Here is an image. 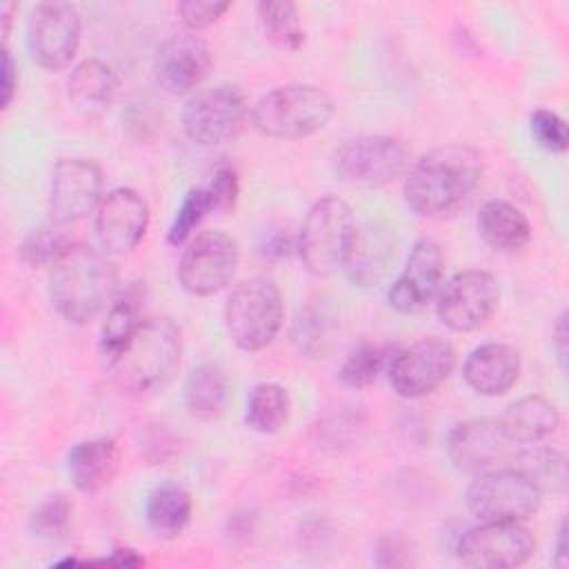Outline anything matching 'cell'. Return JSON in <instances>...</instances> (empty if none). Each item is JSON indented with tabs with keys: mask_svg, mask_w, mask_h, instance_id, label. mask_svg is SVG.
<instances>
[{
	"mask_svg": "<svg viewBox=\"0 0 569 569\" xmlns=\"http://www.w3.org/2000/svg\"><path fill=\"white\" fill-rule=\"evenodd\" d=\"M482 178V158L473 147L445 144L425 153L405 178V202L420 216L456 213Z\"/></svg>",
	"mask_w": 569,
	"mask_h": 569,
	"instance_id": "6da1fadb",
	"label": "cell"
},
{
	"mask_svg": "<svg viewBox=\"0 0 569 569\" xmlns=\"http://www.w3.org/2000/svg\"><path fill=\"white\" fill-rule=\"evenodd\" d=\"M118 273L102 249L73 242L49 267V300L69 322L93 320L111 300Z\"/></svg>",
	"mask_w": 569,
	"mask_h": 569,
	"instance_id": "7a4b0ae2",
	"label": "cell"
},
{
	"mask_svg": "<svg viewBox=\"0 0 569 569\" xmlns=\"http://www.w3.org/2000/svg\"><path fill=\"white\" fill-rule=\"evenodd\" d=\"M182 356L180 329L171 318H144L131 340L107 365L113 385L127 396H153L176 376Z\"/></svg>",
	"mask_w": 569,
	"mask_h": 569,
	"instance_id": "3957f363",
	"label": "cell"
},
{
	"mask_svg": "<svg viewBox=\"0 0 569 569\" xmlns=\"http://www.w3.org/2000/svg\"><path fill=\"white\" fill-rule=\"evenodd\" d=\"M333 116L331 96L316 84H284L251 107V124L269 136L298 140L318 133Z\"/></svg>",
	"mask_w": 569,
	"mask_h": 569,
	"instance_id": "277c9868",
	"label": "cell"
},
{
	"mask_svg": "<svg viewBox=\"0 0 569 569\" xmlns=\"http://www.w3.org/2000/svg\"><path fill=\"white\" fill-rule=\"evenodd\" d=\"M282 325V296L273 280L253 276L240 280L224 305V327L242 351L264 349Z\"/></svg>",
	"mask_w": 569,
	"mask_h": 569,
	"instance_id": "5b68a950",
	"label": "cell"
},
{
	"mask_svg": "<svg viewBox=\"0 0 569 569\" xmlns=\"http://www.w3.org/2000/svg\"><path fill=\"white\" fill-rule=\"evenodd\" d=\"M353 227V216L345 200L338 196L316 200L298 233V253L305 269L313 276L333 273L342 264Z\"/></svg>",
	"mask_w": 569,
	"mask_h": 569,
	"instance_id": "8992f818",
	"label": "cell"
},
{
	"mask_svg": "<svg viewBox=\"0 0 569 569\" xmlns=\"http://www.w3.org/2000/svg\"><path fill=\"white\" fill-rule=\"evenodd\" d=\"M251 118L244 93L233 84L196 91L182 107V131L200 147H216L238 138Z\"/></svg>",
	"mask_w": 569,
	"mask_h": 569,
	"instance_id": "52a82bcc",
	"label": "cell"
},
{
	"mask_svg": "<svg viewBox=\"0 0 569 569\" xmlns=\"http://www.w3.org/2000/svg\"><path fill=\"white\" fill-rule=\"evenodd\" d=\"M467 509L480 522H520L542 505V491L516 467L482 471L467 487Z\"/></svg>",
	"mask_w": 569,
	"mask_h": 569,
	"instance_id": "ba28073f",
	"label": "cell"
},
{
	"mask_svg": "<svg viewBox=\"0 0 569 569\" xmlns=\"http://www.w3.org/2000/svg\"><path fill=\"white\" fill-rule=\"evenodd\" d=\"M409 149L389 136L345 140L331 156L333 171L351 184L382 187L409 171Z\"/></svg>",
	"mask_w": 569,
	"mask_h": 569,
	"instance_id": "9c48e42d",
	"label": "cell"
},
{
	"mask_svg": "<svg viewBox=\"0 0 569 569\" xmlns=\"http://www.w3.org/2000/svg\"><path fill=\"white\" fill-rule=\"evenodd\" d=\"M240 251L238 242L220 231V229H207L196 233L178 262V280L180 287L189 296H213L220 289H224L236 269H238Z\"/></svg>",
	"mask_w": 569,
	"mask_h": 569,
	"instance_id": "30bf717a",
	"label": "cell"
},
{
	"mask_svg": "<svg viewBox=\"0 0 569 569\" xmlns=\"http://www.w3.org/2000/svg\"><path fill=\"white\" fill-rule=\"evenodd\" d=\"M80 13L71 2H40L27 20V47L36 64L58 71L71 64L80 47Z\"/></svg>",
	"mask_w": 569,
	"mask_h": 569,
	"instance_id": "8fae6325",
	"label": "cell"
},
{
	"mask_svg": "<svg viewBox=\"0 0 569 569\" xmlns=\"http://www.w3.org/2000/svg\"><path fill=\"white\" fill-rule=\"evenodd\" d=\"M500 302L496 278L480 269H467L451 276L438 293L436 311L440 322L458 333L485 327Z\"/></svg>",
	"mask_w": 569,
	"mask_h": 569,
	"instance_id": "7c38bea8",
	"label": "cell"
},
{
	"mask_svg": "<svg viewBox=\"0 0 569 569\" xmlns=\"http://www.w3.org/2000/svg\"><path fill=\"white\" fill-rule=\"evenodd\" d=\"M456 351L451 342L438 336L422 338L405 349H396L387 378L402 398H422L436 391L453 371Z\"/></svg>",
	"mask_w": 569,
	"mask_h": 569,
	"instance_id": "4fadbf2b",
	"label": "cell"
},
{
	"mask_svg": "<svg viewBox=\"0 0 569 569\" xmlns=\"http://www.w3.org/2000/svg\"><path fill=\"white\" fill-rule=\"evenodd\" d=\"M533 547V536L520 522L489 520L458 538L456 556L462 565L476 569H511L525 565Z\"/></svg>",
	"mask_w": 569,
	"mask_h": 569,
	"instance_id": "5bb4252c",
	"label": "cell"
},
{
	"mask_svg": "<svg viewBox=\"0 0 569 569\" xmlns=\"http://www.w3.org/2000/svg\"><path fill=\"white\" fill-rule=\"evenodd\" d=\"M102 202V173L84 158H62L51 171L49 216L56 224H71L87 218Z\"/></svg>",
	"mask_w": 569,
	"mask_h": 569,
	"instance_id": "9a60e30c",
	"label": "cell"
},
{
	"mask_svg": "<svg viewBox=\"0 0 569 569\" xmlns=\"http://www.w3.org/2000/svg\"><path fill=\"white\" fill-rule=\"evenodd\" d=\"M520 445L513 442L502 429L500 420L476 418L458 422L447 438V456L456 469L478 473L500 462H513L520 453Z\"/></svg>",
	"mask_w": 569,
	"mask_h": 569,
	"instance_id": "2e32d148",
	"label": "cell"
},
{
	"mask_svg": "<svg viewBox=\"0 0 569 569\" xmlns=\"http://www.w3.org/2000/svg\"><path fill=\"white\" fill-rule=\"evenodd\" d=\"M211 69V49L202 36L182 29L162 40L153 56V78L171 96L193 91Z\"/></svg>",
	"mask_w": 569,
	"mask_h": 569,
	"instance_id": "e0dca14e",
	"label": "cell"
},
{
	"mask_svg": "<svg viewBox=\"0 0 569 569\" xmlns=\"http://www.w3.org/2000/svg\"><path fill=\"white\" fill-rule=\"evenodd\" d=\"M96 240L107 256L131 251L149 227L147 200L129 187L109 191L96 211Z\"/></svg>",
	"mask_w": 569,
	"mask_h": 569,
	"instance_id": "ac0fdd59",
	"label": "cell"
},
{
	"mask_svg": "<svg viewBox=\"0 0 569 569\" xmlns=\"http://www.w3.org/2000/svg\"><path fill=\"white\" fill-rule=\"evenodd\" d=\"M442 251L431 238H420L409 258L389 287V305L400 313L422 311L440 291L442 282Z\"/></svg>",
	"mask_w": 569,
	"mask_h": 569,
	"instance_id": "d6986e66",
	"label": "cell"
},
{
	"mask_svg": "<svg viewBox=\"0 0 569 569\" xmlns=\"http://www.w3.org/2000/svg\"><path fill=\"white\" fill-rule=\"evenodd\" d=\"M396 247L398 242L389 227L380 222H365L353 227L340 267L351 284L373 287L387 276L396 258Z\"/></svg>",
	"mask_w": 569,
	"mask_h": 569,
	"instance_id": "ffe728a7",
	"label": "cell"
},
{
	"mask_svg": "<svg viewBox=\"0 0 569 569\" xmlns=\"http://www.w3.org/2000/svg\"><path fill=\"white\" fill-rule=\"evenodd\" d=\"M465 382L480 396L507 393L520 376V353L511 345L487 342L476 347L462 365Z\"/></svg>",
	"mask_w": 569,
	"mask_h": 569,
	"instance_id": "44dd1931",
	"label": "cell"
},
{
	"mask_svg": "<svg viewBox=\"0 0 569 569\" xmlns=\"http://www.w3.org/2000/svg\"><path fill=\"white\" fill-rule=\"evenodd\" d=\"M120 449L113 438H93L78 442L67 453V471L73 487L82 493L104 489L118 471Z\"/></svg>",
	"mask_w": 569,
	"mask_h": 569,
	"instance_id": "7402d4cb",
	"label": "cell"
},
{
	"mask_svg": "<svg viewBox=\"0 0 569 569\" xmlns=\"http://www.w3.org/2000/svg\"><path fill=\"white\" fill-rule=\"evenodd\" d=\"M118 84V73L109 62L100 58H87L71 69L67 93L78 111L98 113L113 102Z\"/></svg>",
	"mask_w": 569,
	"mask_h": 569,
	"instance_id": "603a6c76",
	"label": "cell"
},
{
	"mask_svg": "<svg viewBox=\"0 0 569 569\" xmlns=\"http://www.w3.org/2000/svg\"><path fill=\"white\" fill-rule=\"evenodd\" d=\"M476 222L482 240L500 253H516L531 240L527 216L507 200H487L480 207Z\"/></svg>",
	"mask_w": 569,
	"mask_h": 569,
	"instance_id": "cb8c5ba5",
	"label": "cell"
},
{
	"mask_svg": "<svg viewBox=\"0 0 569 569\" xmlns=\"http://www.w3.org/2000/svg\"><path fill=\"white\" fill-rule=\"evenodd\" d=\"M500 425L513 442L525 447L549 438L560 427V413L551 400L542 396H525L507 405Z\"/></svg>",
	"mask_w": 569,
	"mask_h": 569,
	"instance_id": "d4e9b609",
	"label": "cell"
},
{
	"mask_svg": "<svg viewBox=\"0 0 569 569\" xmlns=\"http://www.w3.org/2000/svg\"><path fill=\"white\" fill-rule=\"evenodd\" d=\"M191 518V496L182 487L164 485L149 493L144 505V520L156 538H178Z\"/></svg>",
	"mask_w": 569,
	"mask_h": 569,
	"instance_id": "484cf974",
	"label": "cell"
},
{
	"mask_svg": "<svg viewBox=\"0 0 569 569\" xmlns=\"http://www.w3.org/2000/svg\"><path fill=\"white\" fill-rule=\"evenodd\" d=\"M229 398V380L218 362H202L184 382V407L196 418H216Z\"/></svg>",
	"mask_w": 569,
	"mask_h": 569,
	"instance_id": "4316f807",
	"label": "cell"
},
{
	"mask_svg": "<svg viewBox=\"0 0 569 569\" xmlns=\"http://www.w3.org/2000/svg\"><path fill=\"white\" fill-rule=\"evenodd\" d=\"M291 413V400L284 387L276 382H258L244 405V422L249 429L271 436L278 433Z\"/></svg>",
	"mask_w": 569,
	"mask_h": 569,
	"instance_id": "83f0119b",
	"label": "cell"
},
{
	"mask_svg": "<svg viewBox=\"0 0 569 569\" xmlns=\"http://www.w3.org/2000/svg\"><path fill=\"white\" fill-rule=\"evenodd\" d=\"M264 36L284 51H298L305 44V29L298 4L291 0H262L256 4Z\"/></svg>",
	"mask_w": 569,
	"mask_h": 569,
	"instance_id": "f1b7e54d",
	"label": "cell"
},
{
	"mask_svg": "<svg viewBox=\"0 0 569 569\" xmlns=\"http://www.w3.org/2000/svg\"><path fill=\"white\" fill-rule=\"evenodd\" d=\"M393 353H396V347H391V345L365 342L347 356V360L342 362V367L338 371V378L342 385H347L351 389L369 387L378 380V376L382 371H387Z\"/></svg>",
	"mask_w": 569,
	"mask_h": 569,
	"instance_id": "f546056e",
	"label": "cell"
},
{
	"mask_svg": "<svg viewBox=\"0 0 569 569\" xmlns=\"http://www.w3.org/2000/svg\"><path fill=\"white\" fill-rule=\"evenodd\" d=\"M513 462H520L516 469L527 473L540 491H562L567 487V460L556 449L522 447Z\"/></svg>",
	"mask_w": 569,
	"mask_h": 569,
	"instance_id": "4dcf8cb0",
	"label": "cell"
},
{
	"mask_svg": "<svg viewBox=\"0 0 569 569\" xmlns=\"http://www.w3.org/2000/svg\"><path fill=\"white\" fill-rule=\"evenodd\" d=\"M142 320L138 318V307L129 300H116L107 313V320L100 329V356L104 365H111L116 356L124 349V345L131 340L133 331L138 329Z\"/></svg>",
	"mask_w": 569,
	"mask_h": 569,
	"instance_id": "1f68e13d",
	"label": "cell"
},
{
	"mask_svg": "<svg viewBox=\"0 0 569 569\" xmlns=\"http://www.w3.org/2000/svg\"><path fill=\"white\" fill-rule=\"evenodd\" d=\"M71 244L62 224L49 220L27 233L20 244V258L29 267H51Z\"/></svg>",
	"mask_w": 569,
	"mask_h": 569,
	"instance_id": "d6a6232c",
	"label": "cell"
},
{
	"mask_svg": "<svg viewBox=\"0 0 569 569\" xmlns=\"http://www.w3.org/2000/svg\"><path fill=\"white\" fill-rule=\"evenodd\" d=\"M207 213H211V200L207 189L204 187L189 189L167 229V242L173 247H180L182 242H187L193 229L204 220Z\"/></svg>",
	"mask_w": 569,
	"mask_h": 569,
	"instance_id": "836d02e7",
	"label": "cell"
},
{
	"mask_svg": "<svg viewBox=\"0 0 569 569\" xmlns=\"http://www.w3.org/2000/svg\"><path fill=\"white\" fill-rule=\"evenodd\" d=\"M71 511L73 505L64 493L49 496L33 513H31V531L38 538L53 540L67 533L69 522H71Z\"/></svg>",
	"mask_w": 569,
	"mask_h": 569,
	"instance_id": "e575fe53",
	"label": "cell"
},
{
	"mask_svg": "<svg viewBox=\"0 0 569 569\" xmlns=\"http://www.w3.org/2000/svg\"><path fill=\"white\" fill-rule=\"evenodd\" d=\"M529 131L533 142L551 153H565L569 144V133L565 120L549 111V109H538L529 118Z\"/></svg>",
	"mask_w": 569,
	"mask_h": 569,
	"instance_id": "d590c367",
	"label": "cell"
},
{
	"mask_svg": "<svg viewBox=\"0 0 569 569\" xmlns=\"http://www.w3.org/2000/svg\"><path fill=\"white\" fill-rule=\"evenodd\" d=\"M229 9H231V2H227V0H182L178 4V13L182 18V24L189 31H198V29L211 27Z\"/></svg>",
	"mask_w": 569,
	"mask_h": 569,
	"instance_id": "8d00e7d4",
	"label": "cell"
},
{
	"mask_svg": "<svg viewBox=\"0 0 569 569\" xmlns=\"http://www.w3.org/2000/svg\"><path fill=\"white\" fill-rule=\"evenodd\" d=\"M204 189H207L209 200H211V211L227 213L236 207V200H238V193H240L238 173L231 167H218Z\"/></svg>",
	"mask_w": 569,
	"mask_h": 569,
	"instance_id": "74e56055",
	"label": "cell"
},
{
	"mask_svg": "<svg viewBox=\"0 0 569 569\" xmlns=\"http://www.w3.org/2000/svg\"><path fill=\"white\" fill-rule=\"evenodd\" d=\"M356 427H358V418L356 416H349V413H340V416H331L325 427H320V433H322V440L327 445H345L351 440V436L356 433Z\"/></svg>",
	"mask_w": 569,
	"mask_h": 569,
	"instance_id": "f35d334b",
	"label": "cell"
},
{
	"mask_svg": "<svg viewBox=\"0 0 569 569\" xmlns=\"http://www.w3.org/2000/svg\"><path fill=\"white\" fill-rule=\"evenodd\" d=\"M0 104L2 109H7L16 96L18 89V71H16V62L11 58V53L7 49H2V67H0Z\"/></svg>",
	"mask_w": 569,
	"mask_h": 569,
	"instance_id": "ab89813d",
	"label": "cell"
},
{
	"mask_svg": "<svg viewBox=\"0 0 569 569\" xmlns=\"http://www.w3.org/2000/svg\"><path fill=\"white\" fill-rule=\"evenodd\" d=\"M260 249H262V253H264V256L282 258V256H287V253H289L291 242H289V238H287V233H284V231H269V233L264 236V242L260 244Z\"/></svg>",
	"mask_w": 569,
	"mask_h": 569,
	"instance_id": "60d3db41",
	"label": "cell"
},
{
	"mask_svg": "<svg viewBox=\"0 0 569 569\" xmlns=\"http://www.w3.org/2000/svg\"><path fill=\"white\" fill-rule=\"evenodd\" d=\"M93 562H100V565H113V567H140L144 565V558L138 556L133 549L129 547H118L111 551L109 558H102V560H93Z\"/></svg>",
	"mask_w": 569,
	"mask_h": 569,
	"instance_id": "b9f144b4",
	"label": "cell"
},
{
	"mask_svg": "<svg viewBox=\"0 0 569 569\" xmlns=\"http://www.w3.org/2000/svg\"><path fill=\"white\" fill-rule=\"evenodd\" d=\"M553 347H556L560 367L565 369L567 367V313L565 311L558 316L553 327Z\"/></svg>",
	"mask_w": 569,
	"mask_h": 569,
	"instance_id": "7bdbcfd3",
	"label": "cell"
},
{
	"mask_svg": "<svg viewBox=\"0 0 569 569\" xmlns=\"http://www.w3.org/2000/svg\"><path fill=\"white\" fill-rule=\"evenodd\" d=\"M567 558H569V551H567V522L562 520V522H560V529H558V538H556L553 562H556L558 567H565V565H567Z\"/></svg>",
	"mask_w": 569,
	"mask_h": 569,
	"instance_id": "ee69618b",
	"label": "cell"
},
{
	"mask_svg": "<svg viewBox=\"0 0 569 569\" xmlns=\"http://www.w3.org/2000/svg\"><path fill=\"white\" fill-rule=\"evenodd\" d=\"M18 11V4L16 2H2L0 7V18H2V38L9 36V29H11V22H13V13Z\"/></svg>",
	"mask_w": 569,
	"mask_h": 569,
	"instance_id": "f6af8a7d",
	"label": "cell"
}]
</instances>
